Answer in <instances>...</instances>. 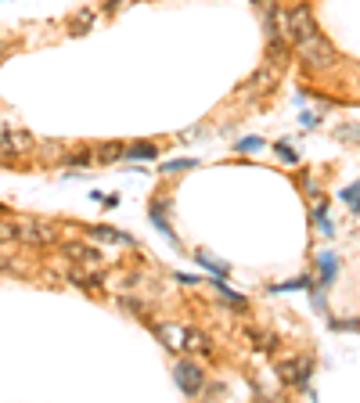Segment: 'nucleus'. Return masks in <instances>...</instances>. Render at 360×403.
<instances>
[{"mask_svg": "<svg viewBox=\"0 0 360 403\" xmlns=\"http://www.w3.org/2000/svg\"><path fill=\"white\" fill-rule=\"evenodd\" d=\"M295 54H299V62H303V69H310V72H324V69H332V65L339 62L335 47H332L321 33H314L310 40L299 43V47H295Z\"/></svg>", "mask_w": 360, "mask_h": 403, "instance_id": "f257e3e1", "label": "nucleus"}, {"mask_svg": "<svg viewBox=\"0 0 360 403\" xmlns=\"http://www.w3.org/2000/svg\"><path fill=\"white\" fill-rule=\"evenodd\" d=\"M281 33H285V40H288L292 47H299L303 40H310V36L321 33V29H317V18H314V11H310L307 4H295V8L285 11V26H281Z\"/></svg>", "mask_w": 360, "mask_h": 403, "instance_id": "f03ea898", "label": "nucleus"}, {"mask_svg": "<svg viewBox=\"0 0 360 403\" xmlns=\"http://www.w3.org/2000/svg\"><path fill=\"white\" fill-rule=\"evenodd\" d=\"M173 382H176V389L184 392V396H198L202 385H206V371H202L195 360H180V364L173 367Z\"/></svg>", "mask_w": 360, "mask_h": 403, "instance_id": "7ed1b4c3", "label": "nucleus"}, {"mask_svg": "<svg viewBox=\"0 0 360 403\" xmlns=\"http://www.w3.org/2000/svg\"><path fill=\"white\" fill-rule=\"evenodd\" d=\"M58 238V230L51 223H40V220H18V242L26 245H47Z\"/></svg>", "mask_w": 360, "mask_h": 403, "instance_id": "20e7f679", "label": "nucleus"}, {"mask_svg": "<svg viewBox=\"0 0 360 403\" xmlns=\"http://www.w3.org/2000/svg\"><path fill=\"white\" fill-rule=\"evenodd\" d=\"M65 256L73 259V263H80V267H101V249H94V245H83V242H69L65 245Z\"/></svg>", "mask_w": 360, "mask_h": 403, "instance_id": "39448f33", "label": "nucleus"}, {"mask_svg": "<svg viewBox=\"0 0 360 403\" xmlns=\"http://www.w3.org/2000/svg\"><path fill=\"white\" fill-rule=\"evenodd\" d=\"M87 235L101 245H130L134 249V238L123 235V230H112V227H87Z\"/></svg>", "mask_w": 360, "mask_h": 403, "instance_id": "423d86ee", "label": "nucleus"}, {"mask_svg": "<svg viewBox=\"0 0 360 403\" xmlns=\"http://www.w3.org/2000/svg\"><path fill=\"white\" fill-rule=\"evenodd\" d=\"M184 331L188 328H176V324H155V335L169 345V350H184Z\"/></svg>", "mask_w": 360, "mask_h": 403, "instance_id": "0eeeda50", "label": "nucleus"}, {"mask_svg": "<svg viewBox=\"0 0 360 403\" xmlns=\"http://www.w3.org/2000/svg\"><path fill=\"white\" fill-rule=\"evenodd\" d=\"M127 155V144H119V141H108V144H101L97 151H94V158L101 162V166H108V162H119Z\"/></svg>", "mask_w": 360, "mask_h": 403, "instance_id": "6e6552de", "label": "nucleus"}, {"mask_svg": "<svg viewBox=\"0 0 360 403\" xmlns=\"http://www.w3.org/2000/svg\"><path fill=\"white\" fill-rule=\"evenodd\" d=\"M281 382H288V385H303V382H307V364H299V360L281 364Z\"/></svg>", "mask_w": 360, "mask_h": 403, "instance_id": "1a4fd4ad", "label": "nucleus"}, {"mask_svg": "<svg viewBox=\"0 0 360 403\" xmlns=\"http://www.w3.org/2000/svg\"><path fill=\"white\" fill-rule=\"evenodd\" d=\"M184 350H191V353H213V345H209V338H206L202 331L188 328V331H184Z\"/></svg>", "mask_w": 360, "mask_h": 403, "instance_id": "9d476101", "label": "nucleus"}, {"mask_svg": "<svg viewBox=\"0 0 360 403\" xmlns=\"http://www.w3.org/2000/svg\"><path fill=\"white\" fill-rule=\"evenodd\" d=\"M270 80H277V69H260L253 80H249V90H256V94H263V90H270L274 83Z\"/></svg>", "mask_w": 360, "mask_h": 403, "instance_id": "9b49d317", "label": "nucleus"}, {"mask_svg": "<svg viewBox=\"0 0 360 403\" xmlns=\"http://www.w3.org/2000/svg\"><path fill=\"white\" fill-rule=\"evenodd\" d=\"M94 18H97V11H94V8H83V11H76V18H73L69 33H76V36H80V33H87Z\"/></svg>", "mask_w": 360, "mask_h": 403, "instance_id": "f8f14e48", "label": "nucleus"}, {"mask_svg": "<svg viewBox=\"0 0 360 403\" xmlns=\"http://www.w3.org/2000/svg\"><path fill=\"white\" fill-rule=\"evenodd\" d=\"M314 220H317V230H321L324 238H332V235H335V223L328 220V205H324V202L314 209Z\"/></svg>", "mask_w": 360, "mask_h": 403, "instance_id": "ddd939ff", "label": "nucleus"}, {"mask_svg": "<svg viewBox=\"0 0 360 403\" xmlns=\"http://www.w3.org/2000/svg\"><path fill=\"white\" fill-rule=\"evenodd\" d=\"M155 155H159V148H155V144H134V148H127V155H123V158L144 162V158H155Z\"/></svg>", "mask_w": 360, "mask_h": 403, "instance_id": "4468645a", "label": "nucleus"}, {"mask_svg": "<svg viewBox=\"0 0 360 403\" xmlns=\"http://www.w3.org/2000/svg\"><path fill=\"white\" fill-rule=\"evenodd\" d=\"M4 242H18V220L0 216V245H4Z\"/></svg>", "mask_w": 360, "mask_h": 403, "instance_id": "2eb2a0df", "label": "nucleus"}, {"mask_svg": "<svg viewBox=\"0 0 360 403\" xmlns=\"http://www.w3.org/2000/svg\"><path fill=\"white\" fill-rule=\"evenodd\" d=\"M335 270H339V259H335L332 252H324V256H321V284H328V281L335 277Z\"/></svg>", "mask_w": 360, "mask_h": 403, "instance_id": "dca6fc26", "label": "nucleus"}, {"mask_svg": "<svg viewBox=\"0 0 360 403\" xmlns=\"http://www.w3.org/2000/svg\"><path fill=\"white\" fill-rule=\"evenodd\" d=\"M90 162H97L94 151H73V155H65V166H69V169H73V166L83 169V166H90Z\"/></svg>", "mask_w": 360, "mask_h": 403, "instance_id": "f3484780", "label": "nucleus"}, {"mask_svg": "<svg viewBox=\"0 0 360 403\" xmlns=\"http://www.w3.org/2000/svg\"><path fill=\"white\" fill-rule=\"evenodd\" d=\"M191 166H195V158H176V162H166L162 173H184V169H191Z\"/></svg>", "mask_w": 360, "mask_h": 403, "instance_id": "a211bd4d", "label": "nucleus"}, {"mask_svg": "<svg viewBox=\"0 0 360 403\" xmlns=\"http://www.w3.org/2000/svg\"><path fill=\"white\" fill-rule=\"evenodd\" d=\"M342 198L353 205V213H360V184H353V188H346L342 191Z\"/></svg>", "mask_w": 360, "mask_h": 403, "instance_id": "6ab92c4d", "label": "nucleus"}, {"mask_svg": "<svg viewBox=\"0 0 360 403\" xmlns=\"http://www.w3.org/2000/svg\"><path fill=\"white\" fill-rule=\"evenodd\" d=\"M270 62H277V65L285 62V40H281V36L270 43Z\"/></svg>", "mask_w": 360, "mask_h": 403, "instance_id": "aec40b11", "label": "nucleus"}, {"mask_svg": "<svg viewBox=\"0 0 360 403\" xmlns=\"http://www.w3.org/2000/svg\"><path fill=\"white\" fill-rule=\"evenodd\" d=\"M238 148H242V151H260V148H263V141H260V137H245Z\"/></svg>", "mask_w": 360, "mask_h": 403, "instance_id": "412c9836", "label": "nucleus"}, {"mask_svg": "<svg viewBox=\"0 0 360 403\" xmlns=\"http://www.w3.org/2000/svg\"><path fill=\"white\" fill-rule=\"evenodd\" d=\"M0 270H18V259L15 256H0Z\"/></svg>", "mask_w": 360, "mask_h": 403, "instance_id": "4be33fe9", "label": "nucleus"}, {"mask_svg": "<svg viewBox=\"0 0 360 403\" xmlns=\"http://www.w3.org/2000/svg\"><path fill=\"white\" fill-rule=\"evenodd\" d=\"M277 151H281V158H285V162H295V151H292V148H285V144H277Z\"/></svg>", "mask_w": 360, "mask_h": 403, "instance_id": "5701e85b", "label": "nucleus"}, {"mask_svg": "<svg viewBox=\"0 0 360 403\" xmlns=\"http://www.w3.org/2000/svg\"><path fill=\"white\" fill-rule=\"evenodd\" d=\"M101 202H105V209H115V205H119V195H105Z\"/></svg>", "mask_w": 360, "mask_h": 403, "instance_id": "b1692460", "label": "nucleus"}, {"mask_svg": "<svg viewBox=\"0 0 360 403\" xmlns=\"http://www.w3.org/2000/svg\"><path fill=\"white\" fill-rule=\"evenodd\" d=\"M127 0H105V11H115V8H123Z\"/></svg>", "mask_w": 360, "mask_h": 403, "instance_id": "393cba45", "label": "nucleus"}]
</instances>
